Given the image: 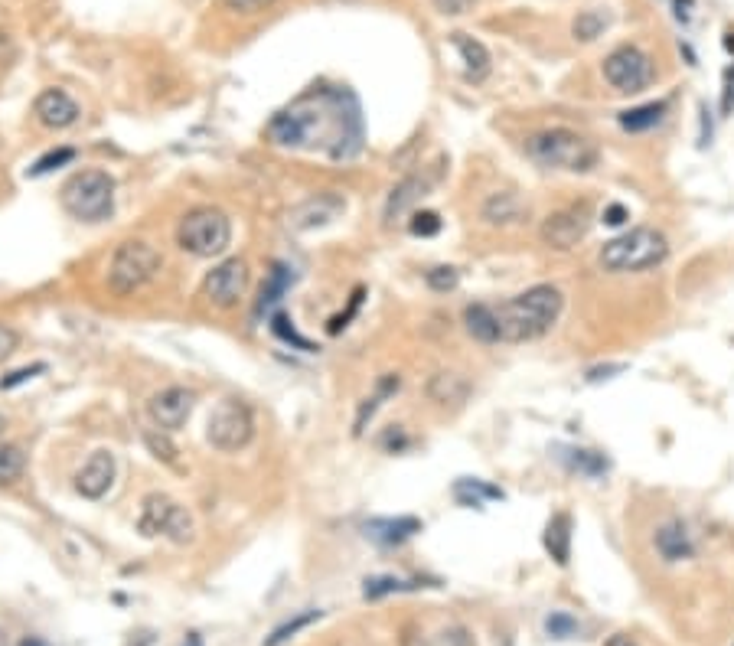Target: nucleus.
<instances>
[{"label":"nucleus","instance_id":"9","mask_svg":"<svg viewBox=\"0 0 734 646\" xmlns=\"http://www.w3.org/2000/svg\"><path fill=\"white\" fill-rule=\"evenodd\" d=\"M138 529L144 536H167L170 542L186 545L193 539V516L186 513V506L173 503L164 493H151L144 496L141 503V516H138Z\"/></svg>","mask_w":734,"mask_h":646},{"label":"nucleus","instance_id":"29","mask_svg":"<svg viewBox=\"0 0 734 646\" xmlns=\"http://www.w3.org/2000/svg\"><path fill=\"white\" fill-rule=\"evenodd\" d=\"M27 474V451L20 444H0V487H10Z\"/></svg>","mask_w":734,"mask_h":646},{"label":"nucleus","instance_id":"10","mask_svg":"<svg viewBox=\"0 0 734 646\" xmlns=\"http://www.w3.org/2000/svg\"><path fill=\"white\" fill-rule=\"evenodd\" d=\"M656 69H653V59L643 53L640 46H617L611 56L604 59V79L611 82V89L624 92V95H637L643 92L646 85L653 82Z\"/></svg>","mask_w":734,"mask_h":646},{"label":"nucleus","instance_id":"34","mask_svg":"<svg viewBox=\"0 0 734 646\" xmlns=\"http://www.w3.org/2000/svg\"><path fill=\"white\" fill-rule=\"evenodd\" d=\"M565 464L571 467V470H578V474H584V477H601L604 470H607V461L601 454H594V451H568L565 454Z\"/></svg>","mask_w":734,"mask_h":646},{"label":"nucleus","instance_id":"16","mask_svg":"<svg viewBox=\"0 0 734 646\" xmlns=\"http://www.w3.org/2000/svg\"><path fill=\"white\" fill-rule=\"evenodd\" d=\"M111 483H115V454L95 451L76 474V493L85 500H102L111 490Z\"/></svg>","mask_w":734,"mask_h":646},{"label":"nucleus","instance_id":"39","mask_svg":"<svg viewBox=\"0 0 734 646\" xmlns=\"http://www.w3.org/2000/svg\"><path fill=\"white\" fill-rule=\"evenodd\" d=\"M144 441H147V447H151V451H154V457H160V461H167V464L177 461V447H173V444L164 438V434L147 431V434H144Z\"/></svg>","mask_w":734,"mask_h":646},{"label":"nucleus","instance_id":"11","mask_svg":"<svg viewBox=\"0 0 734 646\" xmlns=\"http://www.w3.org/2000/svg\"><path fill=\"white\" fill-rule=\"evenodd\" d=\"M248 281H252V275H248V265L242 258H226L203 278V297L216 310H232L248 294Z\"/></svg>","mask_w":734,"mask_h":646},{"label":"nucleus","instance_id":"47","mask_svg":"<svg viewBox=\"0 0 734 646\" xmlns=\"http://www.w3.org/2000/svg\"><path fill=\"white\" fill-rule=\"evenodd\" d=\"M734 108V72H728V82H725V98H721V111L731 115Z\"/></svg>","mask_w":734,"mask_h":646},{"label":"nucleus","instance_id":"53","mask_svg":"<svg viewBox=\"0 0 734 646\" xmlns=\"http://www.w3.org/2000/svg\"><path fill=\"white\" fill-rule=\"evenodd\" d=\"M0 646H7V633L4 630H0Z\"/></svg>","mask_w":734,"mask_h":646},{"label":"nucleus","instance_id":"22","mask_svg":"<svg viewBox=\"0 0 734 646\" xmlns=\"http://www.w3.org/2000/svg\"><path fill=\"white\" fill-rule=\"evenodd\" d=\"M425 190H428V183L421 177H405L389 193V203H385V222H395V219H402L405 213H412L415 203L425 196Z\"/></svg>","mask_w":734,"mask_h":646},{"label":"nucleus","instance_id":"6","mask_svg":"<svg viewBox=\"0 0 734 646\" xmlns=\"http://www.w3.org/2000/svg\"><path fill=\"white\" fill-rule=\"evenodd\" d=\"M160 268H164V258H160V252L151 242L128 239L115 248V255H111L108 288L115 297L138 294L160 275Z\"/></svg>","mask_w":734,"mask_h":646},{"label":"nucleus","instance_id":"24","mask_svg":"<svg viewBox=\"0 0 734 646\" xmlns=\"http://www.w3.org/2000/svg\"><path fill=\"white\" fill-rule=\"evenodd\" d=\"M545 549L555 558L558 565H568L571 558V516L568 513H555L545 526Z\"/></svg>","mask_w":734,"mask_h":646},{"label":"nucleus","instance_id":"35","mask_svg":"<svg viewBox=\"0 0 734 646\" xmlns=\"http://www.w3.org/2000/svg\"><path fill=\"white\" fill-rule=\"evenodd\" d=\"M69 160H76V151H72V147H56V151H49L36 160L30 167V177H46V173H53L56 167H66Z\"/></svg>","mask_w":734,"mask_h":646},{"label":"nucleus","instance_id":"45","mask_svg":"<svg viewBox=\"0 0 734 646\" xmlns=\"http://www.w3.org/2000/svg\"><path fill=\"white\" fill-rule=\"evenodd\" d=\"M379 444H382V447H389V451L395 454V451H405V447L412 444V441H408V434H405L402 428H398V425H392V428L385 431L382 438H379Z\"/></svg>","mask_w":734,"mask_h":646},{"label":"nucleus","instance_id":"14","mask_svg":"<svg viewBox=\"0 0 734 646\" xmlns=\"http://www.w3.org/2000/svg\"><path fill=\"white\" fill-rule=\"evenodd\" d=\"M33 115H36V121H40L43 128H49V131H66V128H72V124H76V121L82 118V108H79V102H76V98H72L69 92H62V89H46V92L36 95Z\"/></svg>","mask_w":734,"mask_h":646},{"label":"nucleus","instance_id":"49","mask_svg":"<svg viewBox=\"0 0 734 646\" xmlns=\"http://www.w3.org/2000/svg\"><path fill=\"white\" fill-rule=\"evenodd\" d=\"M607 646H637V643H633V640L627 637V633H617V637L607 640Z\"/></svg>","mask_w":734,"mask_h":646},{"label":"nucleus","instance_id":"31","mask_svg":"<svg viewBox=\"0 0 734 646\" xmlns=\"http://www.w3.org/2000/svg\"><path fill=\"white\" fill-rule=\"evenodd\" d=\"M425 588V581H402V578H392V575H379V578H369L366 588H363V598L366 601H379L385 594H398V591H418Z\"/></svg>","mask_w":734,"mask_h":646},{"label":"nucleus","instance_id":"30","mask_svg":"<svg viewBox=\"0 0 734 646\" xmlns=\"http://www.w3.org/2000/svg\"><path fill=\"white\" fill-rule=\"evenodd\" d=\"M320 617H323V611H317V607H307V611L294 614L291 620H284L281 627H275V630H271V637L265 640V646H281V643H288L291 637H297V633H301V630H307L310 624H317Z\"/></svg>","mask_w":734,"mask_h":646},{"label":"nucleus","instance_id":"17","mask_svg":"<svg viewBox=\"0 0 734 646\" xmlns=\"http://www.w3.org/2000/svg\"><path fill=\"white\" fill-rule=\"evenodd\" d=\"M366 539H372L376 545H385V549H392V545H402L412 536L421 532V519L415 516H379V519H369L363 526Z\"/></svg>","mask_w":734,"mask_h":646},{"label":"nucleus","instance_id":"42","mask_svg":"<svg viewBox=\"0 0 734 646\" xmlns=\"http://www.w3.org/2000/svg\"><path fill=\"white\" fill-rule=\"evenodd\" d=\"M222 4H226L232 14H261V10H268L271 4H275V0H222Z\"/></svg>","mask_w":734,"mask_h":646},{"label":"nucleus","instance_id":"3","mask_svg":"<svg viewBox=\"0 0 734 646\" xmlns=\"http://www.w3.org/2000/svg\"><path fill=\"white\" fill-rule=\"evenodd\" d=\"M666 255H669L666 235L650 226H640L604 242V248L597 252V262H601L604 271H611V275H637V271H650L656 265H663Z\"/></svg>","mask_w":734,"mask_h":646},{"label":"nucleus","instance_id":"33","mask_svg":"<svg viewBox=\"0 0 734 646\" xmlns=\"http://www.w3.org/2000/svg\"><path fill=\"white\" fill-rule=\"evenodd\" d=\"M271 330H275V337L281 343L294 346V350H304V353H314L317 350V346L310 343L307 337H301V333H297L294 320H288V314H284V310H275V314H271Z\"/></svg>","mask_w":734,"mask_h":646},{"label":"nucleus","instance_id":"41","mask_svg":"<svg viewBox=\"0 0 734 646\" xmlns=\"http://www.w3.org/2000/svg\"><path fill=\"white\" fill-rule=\"evenodd\" d=\"M545 630H549L552 637L565 640V637H575L578 624H575V620H571L568 614H552L549 620H545Z\"/></svg>","mask_w":734,"mask_h":646},{"label":"nucleus","instance_id":"28","mask_svg":"<svg viewBox=\"0 0 734 646\" xmlns=\"http://www.w3.org/2000/svg\"><path fill=\"white\" fill-rule=\"evenodd\" d=\"M454 496H457L460 506H477L480 509L487 500H503V490L490 487V483H483V480H457Z\"/></svg>","mask_w":734,"mask_h":646},{"label":"nucleus","instance_id":"52","mask_svg":"<svg viewBox=\"0 0 734 646\" xmlns=\"http://www.w3.org/2000/svg\"><path fill=\"white\" fill-rule=\"evenodd\" d=\"M725 46H728V53H734V33L725 36Z\"/></svg>","mask_w":734,"mask_h":646},{"label":"nucleus","instance_id":"4","mask_svg":"<svg viewBox=\"0 0 734 646\" xmlns=\"http://www.w3.org/2000/svg\"><path fill=\"white\" fill-rule=\"evenodd\" d=\"M526 154L536 160L539 167L549 170H568V173H588L597 167V147L578 131L568 128H545L532 134L526 141Z\"/></svg>","mask_w":734,"mask_h":646},{"label":"nucleus","instance_id":"43","mask_svg":"<svg viewBox=\"0 0 734 646\" xmlns=\"http://www.w3.org/2000/svg\"><path fill=\"white\" fill-rule=\"evenodd\" d=\"M431 4L444 17H460V14H467V10H474L477 0H431Z\"/></svg>","mask_w":734,"mask_h":646},{"label":"nucleus","instance_id":"38","mask_svg":"<svg viewBox=\"0 0 734 646\" xmlns=\"http://www.w3.org/2000/svg\"><path fill=\"white\" fill-rule=\"evenodd\" d=\"M408 229H412V235H421V239H431V235L441 232V216L431 213V209H421V213H415L412 222H408Z\"/></svg>","mask_w":734,"mask_h":646},{"label":"nucleus","instance_id":"2","mask_svg":"<svg viewBox=\"0 0 734 646\" xmlns=\"http://www.w3.org/2000/svg\"><path fill=\"white\" fill-rule=\"evenodd\" d=\"M565 297L555 284H536L526 294L509 297L503 304H493L496 330H500V343H529L545 337L558 317H562Z\"/></svg>","mask_w":734,"mask_h":646},{"label":"nucleus","instance_id":"13","mask_svg":"<svg viewBox=\"0 0 734 646\" xmlns=\"http://www.w3.org/2000/svg\"><path fill=\"white\" fill-rule=\"evenodd\" d=\"M193 402H196V395L186 389V385H167V389L151 395L147 415H151V421L160 431H180L193 412Z\"/></svg>","mask_w":734,"mask_h":646},{"label":"nucleus","instance_id":"19","mask_svg":"<svg viewBox=\"0 0 734 646\" xmlns=\"http://www.w3.org/2000/svg\"><path fill=\"white\" fill-rule=\"evenodd\" d=\"M653 545L663 562L676 565V562H686V558L695 555V542H692V532L686 523H679V519H673V523L659 526L656 536H653Z\"/></svg>","mask_w":734,"mask_h":646},{"label":"nucleus","instance_id":"12","mask_svg":"<svg viewBox=\"0 0 734 646\" xmlns=\"http://www.w3.org/2000/svg\"><path fill=\"white\" fill-rule=\"evenodd\" d=\"M591 229V209L588 206H568V209H558L549 219L542 222V242L555 248V252H571L584 235Z\"/></svg>","mask_w":734,"mask_h":646},{"label":"nucleus","instance_id":"51","mask_svg":"<svg viewBox=\"0 0 734 646\" xmlns=\"http://www.w3.org/2000/svg\"><path fill=\"white\" fill-rule=\"evenodd\" d=\"M20 646H46L43 640H36V637H30V640H23Z\"/></svg>","mask_w":734,"mask_h":646},{"label":"nucleus","instance_id":"1","mask_svg":"<svg viewBox=\"0 0 734 646\" xmlns=\"http://www.w3.org/2000/svg\"><path fill=\"white\" fill-rule=\"evenodd\" d=\"M275 147L323 151L330 160H353L363 151V108L350 89H310L268 121Z\"/></svg>","mask_w":734,"mask_h":646},{"label":"nucleus","instance_id":"25","mask_svg":"<svg viewBox=\"0 0 734 646\" xmlns=\"http://www.w3.org/2000/svg\"><path fill=\"white\" fill-rule=\"evenodd\" d=\"M464 327L477 343H500V330H496L493 304H470L464 310Z\"/></svg>","mask_w":734,"mask_h":646},{"label":"nucleus","instance_id":"5","mask_svg":"<svg viewBox=\"0 0 734 646\" xmlns=\"http://www.w3.org/2000/svg\"><path fill=\"white\" fill-rule=\"evenodd\" d=\"M62 209L79 222H102L115 209V180L105 170H79L62 183Z\"/></svg>","mask_w":734,"mask_h":646},{"label":"nucleus","instance_id":"23","mask_svg":"<svg viewBox=\"0 0 734 646\" xmlns=\"http://www.w3.org/2000/svg\"><path fill=\"white\" fill-rule=\"evenodd\" d=\"M398 389H402V379L395 376V372H389V376H382L379 382H376V392L369 395V399L359 405V412H356V425H353V434L359 438V434H366V425L372 421V415L379 412V405L389 399V395H395Z\"/></svg>","mask_w":734,"mask_h":646},{"label":"nucleus","instance_id":"27","mask_svg":"<svg viewBox=\"0 0 734 646\" xmlns=\"http://www.w3.org/2000/svg\"><path fill=\"white\" fill-rule=\"evenodd\" d=\"M294 284V275L288 265L275 262V268H271L268 275V284L261 288V297H258V314H268V310H275V304L284 297V291H288Z\"/></svg>","mask_w":734,"mask_h":646},{"label":"nucleus","instance_id":"37","mask_svg":"<svg viewBox=\"0 0 734 646\" xmlns=\"http://www.w3.org/2000/svg\"><path fill=\"white\" fill-rule=\"evenodd\" d=\"M425 281H428V288H431V291L447 294V291H454V288H457L460 275H457V268H451V265H438V268H431V271H428Z\"/></svg>","mask_w":734,"mask_h":646},{"label":"nucleus","instance_id":"40","mask_svg":"<svg viewBox=\"0 0 734 646\" xmlns=\"http://www.w3.org/2000/svg\"><path fill=\"white\" fill-rule=\"evenodd\" d=\"M17 346H20V333L10 327V323L0 320V363H7V359L17 353Z\"/></svg>","mask_w":734,"mask_h":646},{"label":"nucleus","instance_id":"46","mask_svg":"<svg viewBox=\"0 0 734 646\" xmlns=\"http://www.w3.org/2000/svg\"><path fill=\"white\" fill-rule=\"evenodd\" d=\"M601 219H604V226H614L617 229V226H624V222L630 219V209L624 203H611V206L604 209Z\"/></svg>","mask_w":734,"mask_h":646},{"label":"nucleus","instance_id":"8","mask_svg":"<svg viewBox=\"0 0 734 646\" xmlns=\"http://www.w3.org/2000/svg\"><path fill=\"white\" fill-rule=\"evenodd\" d=\"M255 415L242 399H222L206 421V441L222 454H235L252 441Z\"/></svg>","mask_w":734,"mask_h":646},{"label":"nucleus","instance_id":"18","mask_svg":"<svg viewBox=\"0 0 734 646\" xmlns=\"http://www.w3.org/2000/svg\"><path fill=\"white\" fill-rule=\"evenodd\" d=\"M480 216L490 226H519V222L529 219V203L519 193H509V190L490 193L487 203L480 206Z\"/></svg>","mask_w":734,"mask_h":646},{"label":"nucleus","instance_id":"48","mask_svg":"<svg viewBox=\"0 0 734 646\" xmlns=\"http://www.w3.org/2000/svg\"><path fill=\"white\" fill-rule=\"evenodd\" d=\"M692 4H695V0H673V7H676V20L689 23V20H692Z\"/></svg>","mask_w":734,"mask_h":646},{"label":"nucleus","instance_id":"7","mask_svg":"<svg viewBox=\"0 0 734 646\" xmlns=\"http://www.w3.org/2000/svg\"><path fill=\"white\" fill-rule=\"evenodd\" d=\"M177 245L196 258H216L232 245V222L222 209L199 206L177 226Z\"/></svg>","mask_w":734,"mask_h":646},{"label":"nucleus","instance_id":"54","mask_svg":"<svg viewBox=\"0 0 734 646\" xmlns=\"http://www.w3.org/2000/svg\"><path fill=\"white\" fill-rule=\"evenodd\" d=\"M0 431H4V418H0Z\"/></svg>","mask_w":734,"mask_h":646},{"label":"nucleus","instance_id":"50","mask_svg":"<svg viewBox=\"0 0 734 646\" xmlns=\"http://www.w3.org/2000/svg\"><path fill=\"white\" fill-rule=\"evenodd\" d=\"M183 646H203V637H199V633H186Z\"/></svg>","mask_w":734,"mask_h":646},{"label":"nucleus","instance_id":"20","mask_svg":"<svg viewBox=\"0 0 734 646\" xmlns=\"http://www.w3.org/2000/svg\"><path fill=\"white\" fill-rule=\"evenodd\" d=\"M451 46L457 49L460 62H464V76L470 82H483L490 76V49L483 46L480 40H474V36L467 33H451Z\"/></svg>","mask_w":734,"mask_h":646},{"label":"nucleus","instance_id":"15","mask_svg":"<svg viewBox=\"0 0 734 646\" xmlns=\"http://www.w3.org/2000/svg\"><path fill=\"white\" fill-rule=\"evenodd\" d=\"M346 209V200L337 193H317L310 196V200H304L301 206H294L288 213V222L291 229L297 232H307V229H320L327 226V222H333L340 213Z\"/></svg>","mask_w":734,"mask_h":646},{"label":"nucleus","instance_id":"32","mask_svg":"<svg viewBox=\"0 0 734 646\" xmlns=\"http://www.w3.org/2000/svg\"><path fill=\"white\" fill-rule=\"evenodd\" d=\"M607 23H611V17L601 14V10H581L575 23H571V33H575V40L581 43H594L597 36L607 30Z\"/></svg>","mask_w":734,"mask_h":646},{"label":"nucleus","instance_id":"21","mask_svg":"<svg viewBox=\"0 0 734 646\" xmlns=\"http://www.w3.org/2000/svg\"><path fill=\"white\" fill-rule=\"evenodd\" d=\"M470 395V379L460 376V372H434L428 379V399L434 405H464Z\"/></svg>","mask_w":734,"mask_h":646},{"label":"nucleus","instance_id":"44","mask_svg":"<svg viewBox=\"0 0 734 646\" xmlns=\"http://www.w3.org/2000/svg\"><path fill=\"white\" fill-rule=\"evenodd\" d=\"M40 372H46V366H43V363L27 366V369H17V372H10V376L0 379V389H14V385L27 382V379H33V376H40Z\"/></svg>","mask_w":734,"mask_h":646},{"label":"nucleus","instance_id":"26","mask_svg":"<svg viewBox=\"0 0 734 646\" xmlns=\"http://www.w3.org/2000/svg\"><path fill=\"white\" fill-rule=\"evenodd\" d=\"M666 111H669V102H650V105H637V108L620 111L617 121H620V128H624V131L640 134V131L656 128V124L666 118Z\"/></svg>","mask_w":734,"mask_h":646},{"label":"nucleus","instance_id":"36","mask_svg":"<svg viewBox=\"0 0 734 646\" xmlns=\"http://www.w3.org/2000/svg\"><path fill=\"white\" fill-rule=\"evenodd\" d=\"M363 297H366V288H356V291H353V297H350V307L340 310L337 317H330V323H327V333H333V337H337L340 330L350 327V320L359 314V307H363Z\"/></svg>","mask_w":734,"mask_h":646}]
</instances>
